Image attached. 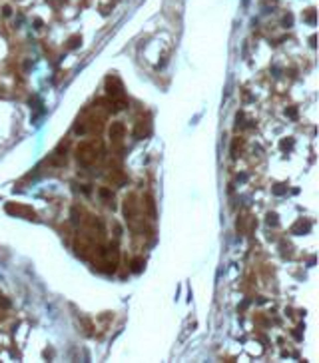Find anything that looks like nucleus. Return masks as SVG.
Wrapping results in <instances>:
<instances>
[{
    "label": "nucleus",
    "mask_w": 319,
    "mask_h": 363,
    "mask_svg": "<svg viewBox=\"0 0 319 363\" xmlns=\"http://www.w3.org/2000/svg\"><path fill=\"white\" fill-rule=\"evenodd\" d=\"M96 160V150L92 144H82L78 148V162L82 166H90L92 162Z\"/></svg>",
    "instance_id": "1"
},
{
    "label": "nucleus",
    "mask_w": 319,
    "mask_h": 363,
    "mask_svg": "<svg viewBox=\"0 0 319 363\" xmlns=\"http://www.w3.org/2000/svg\"><path fill=\"white\" fill-rule=\"evenodd\" d=\"M6 212H8V214H24V216H26V219H32V217H34V212H30L28 208H22V205H12V204H8V205H6Z\"/></svg>",
    "instance_id": "2"
},
{
    "label": "nucleus",
    "mask_w": 319,
    "mask_h": 363,
    "mask_svg": "<svg viewBox=\"0 0 319 363\" xmlns=\"http://www.w3.org/2000/svg\"><path fill=\"white\" fill-rule=\"evenodd\" d=\"M110 138H112L114 142H120V140L124 138V124H122V122H114V124H112V128H110Z\"/></svg>",
    "instance_id": "3"
},
{
    "label": "nucleus",
    "mask_w": 319,
    "mask_h": 363,
    "mask_svg": "<svg viewBox=\"0 0 319 363\" xmlns=\"http://www.w3.org/2000/svg\"><path fill=\"white\" fill-rule=\"evenodd\" d=\"M309 227H311V224H309V222H303V219H299L295 226L291 227V231H293V234H307Z\"/></svg>",
    "instance_id": "4"
},
{
    "label": "nucleus",
    "mask_w": 319,
    "mask_h": 363,
    "mask_svg": "<svg viewBox=\"0 0 319 363\" xmlns=\"http://www.w3.org/2000/svg\"><path fill=\"white\" fill-rule=\"evenodd\" d=\"M142 267H144V260H134L132 261V272H142Z\"/></svg>",
    "instance_id": "5"
},
{
    "label": "nucleus",
    "mask_w": 319,
    "mask_h": 363,
    "mask_svg": "<svg viewBox=\"0 0 319 363\" xmlns=\"http://www.w3.org/2000/svg\"><path fill=\"white\" fill-rule=\"evenodd\" d=\"M283 26H285V28L293 26V14H285V16H283Z\"/></svg>",
    "instance_id": "6"
},
{
    "label": "nucleus",
    "mask_w": 319,
    "mask_h": 363,
    "mask_svg": "<svg viewBox=\"0 0 319 363\" xmlns=\"http://www.w3.org/2000/svg\"><path fill=\"white\" fill-rule=\"evenodd\" d=\"M80 42H82V38H80V36H72V38H70V44H68V48H76V46H78Z\"/></svg>",
    "instance_id": "7"
},
{
    "label": "nucleus",
    "mask_w": 319,
    "mask_h": 363,
    "mask_svg": "<svg viewBox=\"0 0 319 363\" xmlns=\"http://www.w3.org/2000/svg\"><path fill=\"white\" fill-rule=\"evenodd\" d=\"M100 196H102V198H110V196H112V192H110V190H106V188H102V190H100Z\"/></svg>",
    "instance_id": "8"
},
{
    "label": "nucleus",
    "mask_w": 319,
    "mask_h": 363,
    "mask_svg": "<svg viewBox=\"0 0 319 363\" xmlns=\"http://www.w3.org/2000/svg\"><path fill=\"white\" fill-rule=\"evenodd\" d=\"M291 146H293L291 140H283V142H281V148H283V150H285V148H291Z\"/></svg>",
    "instance_id": "9"
},
{
    "label": "nucleus",
    "mask_w": 319,
    "mask_h": 363,
    "mask_svg": "<svg viewBox=\"0 0 319 363\" xmlns=\"http://www.w3.org/2000/svg\"><path fill=\"white\" fill-rule=\"evenodd\" d=\"M283 192H285V188H273V193H277V196H281Z\"/></svg>",
    "instance_id": "10"
},
{
    "label": "nucleus",
    "mask_w": 319,
    "mask_h": 363,
    "mask_svg": "<svg viewBox=\"0 0 319 363\" xmlns=\"http://www.w3.org/2000/svg\"><path fill=\"white\" fill-rule=\"evenodd\" d=\"M287 114H289L291 118H295V116H297V110H295V108H291V110H287Z\"/></svg>",
    "instance_id": "11"
}]
</instances>
